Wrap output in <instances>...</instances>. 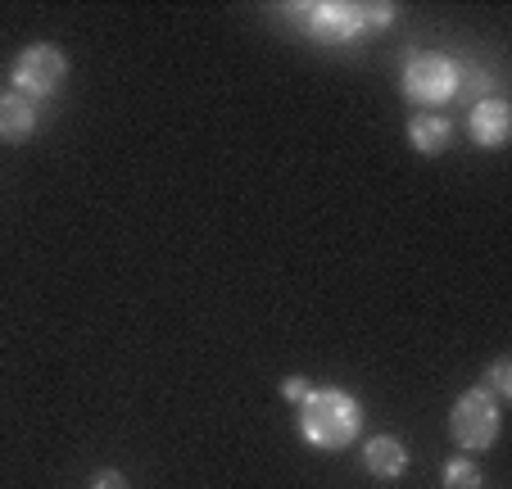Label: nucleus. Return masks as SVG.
I'll use <instances>...</instances> for the list:
<instances>
[{
  "label": "nucleus",
  "mask_w": 512,
  "mask_h": 489,
  "mask_svg": "<svg viewBox=\"0 0 512 489\" xmlns=\"http://www.w3.org/2000/svg\"><path fill=\"white\" fill-rule=\"evenodd\" d=\"M358 426H363V408H358L354 394L336 390V385L309 390V399L300 403V431L318 449H345V444H354Z\"/></svg>",
  "instance_id": "nucleus-1"
},
{
  "label": "nucleus",
  "mask_w": 512,
  "mask_h": 489,
  "mask_svg": "<svg viewBox=\"0 0 512 489\" xmlns=\"http://www.w3.org/2000/svg\"><path fill=\"white\" fill-rule=\"evenodd\" d=\"M449 435L458 440V449L467 453H481L499 440V399H494L485 385L467 390L463 399L454 403V413H449Z\"/></svg>",
  "instance_id": "nucleus-2"
},
{
  "label": "nucleus",
  "mask_w": 512,
  "mask_h": 489,
  "mask_svg": "<svg viewBox=\"0 0 512 489\" xmlns=\"http://www.w3.org/2000/svg\"><path fill=\"white\" fill-rule=\"evenodd\" d=\"M404 96L413 105H445V100L458 96L454 82V59L431 55V50H413V59L404 64Z\"/></svg>",
  "instance_id": "nucleus-3"
},
{
  "label": "nucleus",
  "mask_w": 512,
  "mask_h": 489,
  "mask_svg": "<svg viewBox=\"0 0 512 489\" xmlns=\"http://www.w3.org/2000/svg\"><path fill=\"white\" fill-rule=\"evenodd\" d=\"M290 14L322 46H349L354 37L368 32L363 28V5H345V0H318V5H300V10H290Z\"/></svg>",
  "instance_id": "nucleus-4"
},
{
  "label": "nucleus",
  "mask_w": 512,
  "mask_h": 489,
  "mask_svg": "<svg viewBox=\"0 0 512 489\" xmlns=\"http://www.w3.org/2000/svg\"><path fill=\"white\" fill-rule=\"evenodd\" d=\"M64 77H68V59H64V50L50 46V41H37V46H28L14 59V91H23L28 100L55 96V91L64 87Z\"/></svg>",
  "instance_id": "nucleus-5"
},
{
  "label": "nucleus",
  "mask_w": 512,
  "mask_h": 489,
  "mask_svg": "<svg viewBox=\"0 0 512 489\" xmlns=\"http://www.w3.org/2000/svg\"><path fill=\"white\" fill-rule=\"evenodd\" d=\"M508 136H512V109H508V100H499V96L476 100V105H472V141L485 145V150H499Z\"/></svg>",
  "instance_id": "nucleus-6"
},
{
  "label": "nucleus",
  "mask_w": 512,
  "mask_h": 489,
  "mask_svg": "<svg viewBox=\"0 0 512 489\" xmlns=\"http://www.w3.org/2000/svg\"><path fill=\"white\" fill-rule=\"evenodd\" d=\"M37 132V105L23 91H0V141L23 145Z\"/></svg>",
  "instance_id": "nucleus-7"
},
{
  "label": "nucleus",
  "mask_w": 512,
  "mask_h": 489,
  "mask_svg": "<svg viewBox=\"0 0 512 489\" xmlns=\"http://www.w3.org/2000/svg\"><path fill=\"white\" fill-rule=\"evenodd\" d=\"M363 467L377 480H399L408 471V449L395 435H377V440H368V449H363Z\"/></svg>",
  "instance_id": "nucleus-8"
},
{
  "label": "nucleus",
  "mask_w": 512,
  "mask_h": 489,
  "mask_svg": "<svg viewBox=\"0 0 512 489\" xmlns=\"http://www.w3.org/2000/svg\"><path fill=\"white\" fill-rule=\"evenodd\" d=\"M408 141L422 154H445L449 141H454V123H449L445 114H417L413 123H408Z\"/></svg>",
  "instance_id": "nucleus-9"
},
{
  "label": "nucleus",
  "mask_w": 512,
  "mask_h": 489,
  "mask_svg": "<svg viewBox=\"0 0 512 489\" xmlns=\"http://www.w3.org/2000/svg\"><path fill=\"white\" fill-rule=\"evenodd\" d=\"M445 489H481V471L472 458H454L445 467Z\"/></svg>",
  "instance_id": "nucleus-10"
},
{
  "label": "nucleus",
  "mask_w": 512,
  "mask_h": 489,
  "mask_svg": "<svg viewBox=\"0 0 512 489\" xmlns=\"http://www.w3.org/2000/svg\"><path fill=\"white\" fill-rule=\"evenodd\" d=\"M485 390L494 394V399H512V358H494V367H490V376H485Z\"/></svg>",
  "instance_id": "nucleus-11"
},
{
  "label": "nucleus",
  "mask_w": 512,
  "mask_h": 489,
  "mask_svg": "<svg viewBox=\"0 0 512 489\" xmlns=\"http://www.w3.org/2000/svg\"><path fill=\"white\" fill-rule=\"evenodd\" d=\"M309 390L313 385L304 381V376H286V381H281V399H290V403H304L309 399Z\"/></svg>",
  "instance_id": "nucleus-12"
},
{
  "label": "nucleus",
  "mask_w": 512,
  "mask_h": 489,
  "mask_svg": "<svg viewBox=\"0 0 512 489\" xmlns=\"http://www.w3.org/2000/svg\"><path fill=\"white\" fill-rule=\"evenodd\" d=\"M91 489H132V485H127L123 471H96V476H91Z\"/></svg>",
  "instance_id": "nucleus-13"
}]
</instances>
